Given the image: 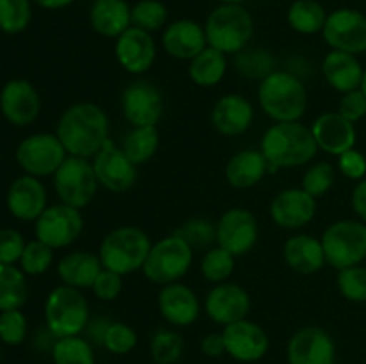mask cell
Here are the masks:
<instances>
[{"instance_id": "58", "label": "cell", "mask_w": 366, "mask_h": 364, "mask_svg": "<svg viewBox=\"0 0 366 364\" xmlns=\"http://www.w3.org/2000/svg\"><path fill=\"white\" fill-rule=\"evenodd\" d=\"M0 359H2V352H0Z\"/></svg>"}, {"instance_id": "8", "label": "cell", "mask_w": 366, "mask_h": 364, "mask_svg": "<svg viewBox=\"0 0 366 364\" xmlns=\"http://www.w3.org/2000/svg\"><path fill=\"white\" fill-rule=\"evenodd\" d=\"M325 261L336 271L357 266L366 259V223L361 220H340L322 234Z\"/></svg>"}, {"instance_id": "55", "label": "cell", "mask_w": 366, "mask_h": 364, "mask_svg": "<svg viewBox=\"0 0 366 364\" xmlns=\"http://www.w3.org/2000/svg\"><path fill=\"white\" fill-rule=\"evenodd\" d=\"M34 4H38L39 7L49 11H57V9H64V7L71 6L75 0H32Z\"/></svg>"}, {"instance_id": "42", "label": "cell", "mask_w": 366, "mask_h": 364, "mask_svg": "<svg viewBox=\"0 0 366 364\" xmlns=\"http://www.w3.org/2000/svg\"><path fill=\"white\" fill-rule=\"evenodd\" d=\"M336 182V171L331 163L325 161H318V163H311L307 170L302 175V186L300 188L306 193H310L313 198H322L327 195L332 189Z\"/></svg>"}, {"instance_id": "39", "label": "cell", "mask_w": 366, "mask_h": 364, "mask_svg": "<svg viewBox=\"0 0 366 364\" xmlns=\"http://www.w3.org/2000/svg\"><path fill=\"white\" fill-rule=\"evenodd\" d=\"M234 64L236 70L247 79H257V81H263L267 75H270L272 71L277 70L275 68V59L268 50L264 49H249L242 50L239 54L234 56Z\"/></svg>"}, {"instance_id": "17", "label": "cell", "mask_w": 366, "mask_h": 364, "mask_svg": "<svg viewBox=\"0 0 366 364\" xmlns=\"http://www.w3.org/2000/svg\"><path fill=\"white\" fill-rule=\"evenodd\" d=\"M288 364H336V343L325 328L307 325L290 338Z\"/></svg>"}, {"instance_id": "53", "label": "cell", "mask_w": 366, "mask_h": 364, "mask_svg": "<svg viewBox=\"0 0 366 364\" xmlns=\"http://www.w3.org/2000/svg\"><path fill=\"white\" fill-rule=\"evenodd\" d=\"M350 203H352V211L357 214V218L366 223V177L354 186Z\"/></svg>"}, {"instance_id": "26", "label": "cell", "mask_w": 366, "mask_h": 364, "mask_svg": "<svg viewBox=\"0 0 366 364\" xmlns=\"http://www.w3.org/2000/svg\"><path fill=\"white\" fill-rule=\"evenodd\" d=\"M6 203L9 213L20 221H36L46 209V189L38 177L21 175L7 189Z\"/></svg>"}, {"instance_id": "5", "label": "cell", "mask_w": 366, "mask_h": 364, "mask_svg": "<svg viewBox=\"0 0 366 364\" xmlns=\"http://www.w3.org/2000/svg\"><path fill=\"white\" fill-rule=\"evenodd\" d=\"M152 248L149 234L136 225H120L104 236L99 246L100 263L120 275L136 273L145 264Z\"/></svg>"}, {"instance_id": "16", "label": "cell", "mask_w": 366, "mask_h": 364, "mask_svg": "<svg viewBox=\"0 0 366 364\" xmlns=\"http://www.w3.org/2000/svg\"><path fill=\"white\" fill-rule=\"evenodd\" d=\"M222 334H224L225 341V353L238 363H257L270 350L268 332L249 318L225 325Z\"/></svg>"}, {"instance_id": "41", "label": "cell", "mask_w": 366, "mask_h": 364, "mask_svg": "<svg viewBox=\"0 0 366 364\" xmlns=\"http://www.w3.org/2000/svg\"><path fill=\"white\" fill-rule=\"evenodd\" d=\"M32 20V0H0V31L20 34Z\"/></svg>"}, {"instance_id": "7", "label": "cell", "mask_w": 366, "mask_h": 364, "mask_svg": "<svg viewBox=\"0 0 366 364\" xmlns=\"http://www.w3.org/2000/svg\"><path fill=\"white\" fill-rule=\"evenodd\" d=\"M193 264V248L177 234H168L152 243L142 271L147 280L157 285L181 282Z\"/></svg>"}, {"instance_id": "19", "label": "cell", "mask_w": 366, "mask_h": 364, "mask_svg": "<svg viewBox=\"0 0 366 364\" xmlns=\"http://www.w3.org/2000/svg\"><path fill=\"white\" fill-rule=\"evenodd\" d=\"M270 216L279 228L300 231L317 216V198L302 188H286L272 198Z\"/></svg>"}, {"instance_id": "25", "label": "cell", "mask_w": 366, "mask_h": 364, "mask_svg": "<svg viewBox=\"0 0 366 364\" xmlns=\"http://www.w3.org/2000/svg\"><path fill=\"white\" fill-rule=\"evenodd\" d=\"M161 43L168 56L189 63L207 46L206 29L199 21L181 18V20L170 21L163 29Z\"/></svg>"}, {"instance_id": "44", "label": "cell", "mask_w": 366, "mask_h": 364, "mask_svg": "<svg viewBox=\"0 0 366 364\" xmlns=\"http://www.w3.org/2000/svg\"><path fill=\"white\" fill-rule=\"evenodd\" d=\"M179 236L195 248H211L213 241L217 243V223L209 221L207 218H192L184 221L181 228H177Z\"/></svg>"}, {"instance_id": "33", "label": "cell", "mask_w": 366, "mask_h": 364, "mask_svg": "<svg viewBox=\"0 0 366 364\" xmlns=\"http://www.w3.org/2000/svg\"><path fill=\"white\" fill-rule=\"evenodd\" d=\"M329 13L318 0H295L288 7V25L302 36L318 34L324 31Z\"/></svg>"}, {"instance_id": "57", "label": "cell", "mask_w": 366, "mask_h": 364, "mask_svg": "<svg viewBox=\"0 0 366 364\" xmlns=\"http://www.w3.org/2000/svg\"><path fill=\"white\" fill-rule=\"evenodd\" d=\"M361 91H363L365 96H366V70H365V75H363V82H361Z\"/></svg>"}, {"instance_id": "13", "label": "cell", "mask_w": 366, "mask_h": 364, "mask_svg": "<svg viewBox=\"0 0 366 364\" xmlns=\"http://www.w3.org/2000/svg\"><path fill=\"white\" fill-rule=\"evenodd\" d=\"M259 239V223L252 211L231 207L217 221V245L238 257L252 252Z\"/></svg>"}, {"instance_id": "9", "label": "cell", "mask_w": 366, "mask_h": 364, "mask_svg": "<svg viewBox=\"0 0 366 364\" xmlns=\"http://www.w3.org/2000/svg\"><path fill=\"white\" fill-rule=\"evenodd\" d=\"M92 159L68 156L59 170L54 173V189L59 202L75 209H84L95 200L99 191Z\"/></svg>"}, {"instance_id": "1", "label": "cell", "mask_w": 366, "mask_h": 364, "mask_svg": "<svg viewBox=\"0 0 366 364\" xmlns=\"http://www.w3.org/2000/svg\"><path fill=\"white\" fill-rule=\"evenodd\" d=\"M56 136L68 156L93 159L109 141V116L93 102H75L63 111Z\"/></svg>"}, {"instance_id": "32", "label": "cell", "mask_w": 366, "mask_h": 364, "mask_svg": "<svg viewBox=\"0 0 366 364\" xmlns=\"http://www.w3.org/2000/svg\"><path fill=\"white\" fill-rule=\"evenodd\" d=\"M227 74V56L207 45L188 63V75L199 88H214Z\"/></svg>"}, {"instance_id": "40", "label": "cell", "mask_w": 366, "mask_h": 364, "mask_svg": "<svg viewBox=\"0 0 366 364\" xmlns=\"http://www.w3.org/2000/svg\"><path fill=\"white\" fill-rule=\"evenodd\" d=\"M132 25L147 32H157L168 25V9L161 0H138L131 6Z\"/></svg>"}, {"instance_id": "43", "label": "cell", "mask_w": 366, "mask_h": 364, "mask_svg": "<svg viewBox=\"0 0 366 364\" xmlns=\"http://www.w3.org/2000/svg\"><path fill=\"white\" fill-rule=\"evenodd\" d=\"M20 268L25 275L38 277V275L46 273L54 263V248L45 245L39 239H32L25 245L24 253L20 257Z\"/></svg>"}, {"instance_id": "4", "label": "cell", "mask_w": 366, "mask_h": 364, "mask_svg": "<svg viewBox=\"0 0 366 364\" xmlns=\"http://www.w3.org/2000/svg\"><path fill=\"white\" fill-rule=\"evenodd\" d=\"M207 45L220 50L225 56L239 54L250 45L256 32L254 18L243 4H220L207 16L206 24Z\"/></svg>"}, {"instance_id": "49", "label": "cell", "mask_w": 366, "mask_h": 364, "mask_svg": "<svg viewBox=\"0 0 366 364\" xmlns=\"http://www.w3.org/2000/svg\"><path fill=\"white\" fill-rule=\"evenodd\" d=\"M27 241L14 228H0V264H14L20 261Z\"/></svg>"}, {"instance_id": "24", "label": "cell", "mask_w": 366, "mask_h": 364, "mask_svg": "<svg viewBox=\"0 0 366 364\" xmlns=\"http://www.w3.org/2000/svg\"><path fill=\"white\" fill-rule=\"evenodd\" d=\"M311 132L318 150H324L331 156L338 157L347 150L356 148V123L343 118L338 111L320 114L311 125Z\"/></svg>"}, {"instance_id": "37", "label": "cell", "mask_w": 366, "mask_h": 364, "mask_svg": "<svg viewBox=\"0 0 366 364\" xmlns=\"http://www.w3.org/2000/svg\"><path fill=\"white\" fill-rule=\"evenodd\" d=\"M184 338L172 328H159L150 338L149 350L154 364H177L184 353Z\"/></svg>"}, {"instance_id": "15", "label": "cell", "mask_w": 366, "mask_h": 364, "mask_svg": "<svg viewBox=\"0 0 366 364\" xmlns=\"http://www.w3.org/2000/svg\"><path fill=\"white\" fill-rule=\"evenodd\" d=\"M92 164L99 184L111 193H127L138 181V166L125 156L120 146L114 145L113 139L93 157Z\"/></svg>"}, {"instance_id": "30", "label": "cell", "mask_w": 366, "mask_h": 364, "mask_svg": "<svg viewBox=\"0 0 366 364\" xmlns=\"http://www.w3.org/2000/svg\"><path fill=\"white\" fill-rule=\"evenodd\" d=\"M270 173L268 161L259 148H243L236 152L225 166V178L234 189H250Z\"/></svg>"}, {"instance_id": "12", "label": "cell", "mask_w": 366, "mask_h": 364, "mask_svg": "<svg viewBox=\"0 0 366 364\" xmlns=\"http://www.w3.org/2000/svg\"><path fill=\"white\" fill-rule=\"evenodd\" d=\"M120 106L132 127H157L164 114V96L149 79H134L122 91Z\"/></svg>"}, {"instance_id": "2", "label": "cell", "mask_w": 366, "mask_h": 364, "mask_svg": "<svg viewBox=\"0 0 366 364\" xmlns=\"http://www.w3.org/2000/svg\"><path fill=\"white\" fill-rule=\"evenodd\" d=\"M259 150L268 161L270 173L290 168L307 166L318 153L311 127L302 121H282L264 131Z\"/></svg>"}, {"instance_id": "14", "label": "cell", "mask_w": 366, "mask_h": 364, "mask_svg": "<svg viewBox=\"0 0 366 364\" xmlns=\"http://www.w3.org/2000/svg\"><path fill=\"white\" fill-rule=\"evenodd\" d=\"M324 41L331 50L340 52L360 54L366 52V16L361 11L342 7L329 13L324 25Z\"/></svg>"}, {"instance_id": "11", "label": "cell", "mask_w": 366, "mask_h": 364, "mask_svg": "<svg viewBox=\"0 0 366 364\" xmlns=\"http://www.w3.org/2000/svg\"><path fill=\"white\" fill-rule=\"evenodd\" d=\"M66 157L68 152L56 132H38L27 136L16 148V161L21 170L38 178L54 177Z\"/></svg>"}, {"instance_id": "48", "label": "cell", "mask_w": 366, "mask_h": 364, "mask_svg": "<svg viewBox=\"0 0 366 364\" xmlns=\"http://www.w3.org/2000/svg\"><path fill=\"white\" fill-rule=\"evenodd\" d=\"M92 291L93 295L99 300H102V302H113V300H117L118 296L122 295V291H124V275L102 268L99 277L93 282Z\"/></svg>"}, {"instance_id": "20", "label": "cell", "mask_w": 366, "mask_h": 364, "mask_svg": "<svg viewBox=\"0 0 366 364\" xmlns=\"http://www.w3.org/2000/svg\"><path fill=\"white\" fill-rule=\"evenodd\" d=\"M114 57L118 64L131 75H143L157 59V45L152 34L138 27H129L114 39Z\"/></svg>"}, {"instance_id": "50", "label": "cell", "mask_w": 366, "mask_h": 364, "mask_svg": "<svg viewBox=\"0 0 366 364\" xmlns=\"http://www.w3.org/2000/svg\"><path fill=\"white\" fill-rule=\"evenodd\" d=\"M338 170L349 181H363L366 177V157L357 148L347 150L345 153L338 156Z\"/></svg>"}, {"instance_id": "29", "label": "cell", "mask_w": 366, "mask_h": 364, "mask_svg": "<svg viewBox=\"0 0 366 364\" xmlns=\"http://www.w3.org/2000/svg\"><path fill=\"white\" fill-rule=\"evenodd\" d=\"M99 253L88 250H74L68 252L57 261V275L64 285L75 289H92L93 282L102 271Z\"/></svg>"}, {"instance_id": "45", "label": "cell", "mask_w": 366, "mask_h": 364, "mask_svg": "<svg viewBox=\"0 0 366 364\" xmlns=\"http://www.w3.org/2000/svg\"><path fill=\"white\" fill-rule=\"evenodd\" d=\"M336 285L342 296L349 302L365 303L366 302V268L357 266L340 270L336 275Z\"/></svg>"}, {"instance_id": "36", "label": "cell", "mask_w": 366, "mask_h": 364, "mask_svg": "<svg viewBox=\"0 0 366 364\" xmlns=\"http://www.w3.org/2000/svg\"><path fill=\"white\" fill-rule=\"evenodd\" d=\"M50 355L54 364H97L95 345L82 334L57 338Z\"/></svg>"}, {"instance_id": "31", "label": "cell", "mask_w": 366, "mask_h": 364, "mask_svg": "<svg viewBox=\"0 0 366 364\" xmlns=\"http://www.w3.org/2000/svg\"><path fill=\"white\" fill-rule=\"evenodd\" d=\"M89 25L99 36L117 39L132 27L131 6L125 0H97L89 9Z\"/></svg>"}, {"instance_id": "46", "label": "cell", "mask_w": 366, "mask_h": 364, "mask_svg": "<svg viewBox=\"0 0 366 364\" xmlns=\"http://www.w3.org/2000/svg\"><path fill=\"white\" fill-rule=\"evenodd\" d=\"M138 345V334L131 325L124 321H111L104 335L102 348L113 355H127Z\"/></svg>"}, {"instance_id": "27", "label": "cell", "mask_w": 366, "mask_h": 364, "mask_svg": "<svg viewBox=\"0 0 366 364\" xmlns=\"http://www.w3.org/2000/svg\"><path fill=\"white\" fill-rule=\"evenodd\" d=\"M282 257H285V263L300 275L318 273L327 264L322 239L304 234V232L293 234L286 239L282 246Z\"/></svg>"}, {"instance_id": "59", "label": "cell", "mask_w": 366, "mask_h": 364, "mask_svg": "<svg viewBox=\"0 0 366 364\" xmlns=\"http://www.w3.org/2000/svg\"><path fill=\"white\" fill-rule=\"evenodd\" d=\"M92 2H97V0H92Z\"/></svg>"}, {"instance_id": "18", "label": "cell", "mask_w": 366, "mask_h": 364, "mask_svg": "<svg viewBox=\"0 0 366 364\" xmlns=\"http://www.w3.org/2000/svg\"><path fill=\"white\" fill-rule=\"evenodd\" d=\"M250 307H252V300L247 289L229 280L214 284L204 300V313L213 323L222 325V327L245 320L250 313Z\"/></svg>"}, {"instance_id": "54", "label": "cell", "mask_w": 366, "mask_h": 364, "mask_svg": "<svg viewBox=\"0 0 366 364\" xmlns=\"http://www.w3.org/2000/svg\"><path fill=\"white\" fill-rule=\"evenodd\" d=\"M111 321L106 318H95V320H89L88 327H86V338L93 343V345L102 346L104 335H106L107 327H109Z\"/></svg>"}, {"instance_id": "23", "label": "cell", "mask_w": 366, "mask_h": 364, "mask_svg": "<svg viewBox=\"0 0 366 364\" xmlns=\"http://www.w3.org/2000/svg\"><path fill=\"white\" fill-rule=\"evenodd\" d=\"M252 102L242 93H227L214 102L211 109V123L218 134L225 138H238L243 136L254 123Z\"/></svg>"}, {"instance_id": "52", "label": "cell", "mask_w": 366, "mask_h": 364, "mask_svg": "<svg viewBox=\"0 0 366 364\" xmlns=\"http://www.w3.org/2000/svg\"><path fill=\"white\" fill-rule=\"evenodd\" d=\"M200 350L206 357L209 359H218L225 353V341H224V334L222 332H209L202 338L200 341Z\"/></svg>"}, {"instance_id": "28", "label": "cell", "mask_w": 366, "mask_h": 364, "mask_svg": "<svg viewBox=\"0 0 366 364\" xmlns=\"http://www.w3.org/2000/svg\"><path fill=\"white\" fill-rule=\"evenodd\" d=\"M322 74L327 84L343 95V93L361 88L365 68L354 54L329 50V54L322 61Z\"/></svg>"}, {"instance_id": "10", "label": "cell", "mask_w": 366, "mask_h": 364, "mask_svg": "<svg viewBox=\"0 0 366 364\" xmlns=\"http://www.w3.org/2000/svg\"><path fill=\"white\" fill-rule=\"evenodd\" d=\"M84 232V216L81 209L59 202L49 206L34 221L36 239L61 250L74 245Z\"/></svg>"}, {"instance_id": "56", "label": "cell", "mask_w": 366, "mask_h": 364, "mask_svg": "<svg viewBox=\"0 0 366 364\" xmlns=\"http://www.w3.org/2000/svg\"><path fill=\"white\" fill-rule=\"evenodd\" d=\"M220 4H243L247 2V0H218Z\"/></svg>"}, {"instance_id": "34", "label": "cell", "mask_w": 366, "mask_h": 364, "mask_svg": "<svg viewBox=\"0 0 366 364\" xmlns=\"http://www.w3.org/2000/svg\"><path fill=\"white\" fill-rule=\"evenodd\" d=\"M27 296V278L21 268L14 264H0V313L21 309Z\"/></svg>"}, {"instance_id": "51", "label": "cell", "mask_w": 366, "mask_h": 364, "mask_svg": "<svg viewBox=\"0 0 366 364\" xmlns=\"http://www.w3.org/2000/svg\"><path fill=\"white\" fill-rule=\"evenodd\" d=\"M338 113L349 121H352V123H357L360 120H363L366 116V96L361 91V88L349 93H343L342 100H340Z\"/></svg>"}, {"instance_id": "35", "label": "cell", "mask_w": 366, "mask_h": 364, "mask_svg": "<svg viewBox=\"0 0 366 364\" xmlns=\"http://www.w3.org/2000/svg\"><path fill=\"white\" fill-rule=\"evenodd\" d=\"M120 148L136 166H142L157 153L159 131L157 127H132L131 132L125 134Z\"/></svg>"}, {"instance_id": "38", "label": "cell", "mask_w": 366, "mask_h": 364, "mask_svg": "<svg viewBox=\"0 0 366 364\" xmlns=\"http://www.w3.org/2000/svg\"><path fill=\"white\" fill-rule=\"evenodd\" d=\"M236 268V257L222 246H211L200 259V273L211 284H222L232 277Z\"/></svg>"}, {"instance_id": "22", "label": "cell", "mask_w": 366, "mask_h": 364, "mask_svg": "<svg viewBox=\"0 0 366 364\" xmlns=\"http://www.w3.org/2000/svg\"><path fill=\"white\" fill-rule=\"evenodd\" d=\"M157 309L167 323L172 327L186 328L199 320L202 313V303L189 285L182 282L161 285L157 295Z\"/></svg>"}, {"instance_id": "47", "label": "cell", "mask_w": 366, "mask_h": 364, "mask_svg": "<svg viewBox=\"0 0 366 364\" xmlns=\"http://www.w3.org/2000/svg\"><path fill=\"white\" fill-rule=\"evenodd\" d=\"M27 318L20 309L0 313V341L4 345L18 346L27 338Z\"/></svg>"}, {"instance_id": "3", "label": "cell", "mask_w": 366, "mask_h": 364, "mask_svg": "<svg viewBox=\"0 0 366 364\" xmlns=\"http://www.w3.org/2000/svg\"><path fill=\"white\" fill-rule=\"evenodd\" d=\"M257 103L274 123L300 121L307 111L310 96L299 75L290 70H274L259 81Z\"/></svg>"}, {"instance_id": "21", "label": "cell", "mask_w": 366, "mask_h": 364, "mask_svg": "<svg viewBox=\"0 0 366 364\" xmlns=\"http://www.w3.org/2000/svg\"><path fill=\"white\" fill-rule=\"evenodd\" d=\"M0 111L9 123L25 127L38 120L41 96L27 79H11L0 91Z\"/></svg>"}, {"instance_id": "6", "label": "cell", "mask_w": 366, "mask_h": 364, "mask_svg": "<svg viewBox=\"0 0 366 364\" xmlns=\"http://www.w3.org/2000/svg\"><path fill=\"white\" fill-rule=\"evenodd\" d=\"M45 327L56 338L84 334L89 323V305L81 289L57 285L45 300Z\"/></svg>"}]
</instances>
